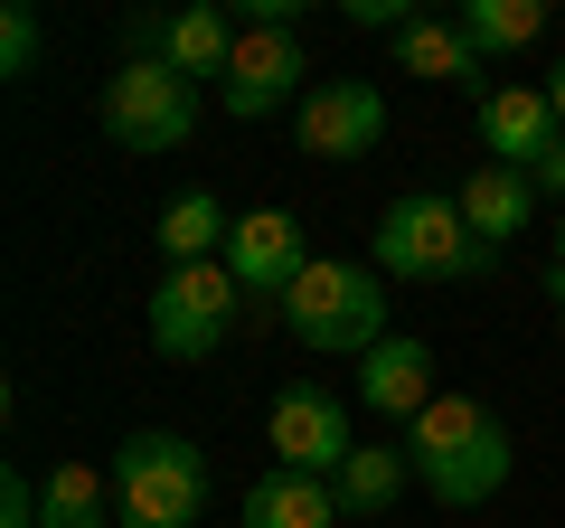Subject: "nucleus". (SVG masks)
<instances>
[{"mask_svg": "<svg viewBox=\"0 0 565 528\" xmlns=\"http://www.w3.org/2000/svg\"><path fill=\"white\" fill-rule=\"evenodd\" d=\"M405 463L444 509H481L509 490V425L481 397H434V406L405 425Z\"/></svg>", "mask_w": 565, "mask_h": 528, "instance_id": "nucleus-1", "label": "nucleus"}, {"mask_svg": "<svg viewBox=\"0 0 565 528\" xmlns=\"http://www.w3.org/2000/svg\"><path fill=\"white\" fill-rule=\"evenodd\" d=\"M274 321L292 330L302 349H330V359H367L377 340H396V330H386V284H377V264H349V255H311V274L282 293Z\"/></svg>", "mask_w": 565, "mask_h": 528, "instance_id": "nucleus-2", "label": "nucleus"}, {"mask_svg": "<svg viewBox=\"0 0 565 528\" xmlns=\"http://www.w3.org/2000/svg\"><path fill=\"white\" fill-rule=\"evenodd\" d=\"M114 509L122 528H199L207 519V453L170 425H141L114 444Z\"/></svg>", "mask_w": 565, "mask_h": 528, "instance_id": "nucleus-3", "label": "nucleus"}, {"mask_svg": "<svg viewBox=\"0 0 565 528\" xmlns=\"http://www.w3.org/2000/svg\"><path fill=\"white\" fill-rule=\"evenodd\" d=\"M367 264H377V274H405V284H471V274L490 264V245L471 236L462 199H434V189H415V199H396V208L377 218Z\"/></svg>", "mask_w": 565, "mask_h": 528, "instance_id": "nucleus-4", "label": "nucleus"}, {"mask_svg": "<svg viewBox=\"0 0 565 528\" xmlns=\"http://www.w3.org/2000/svg\"><path fill=\"white\" fill-rule=\"evenodd\" d=\"M236 274L226 264H170L161 284H151V349H161L170 368H207L226 349V330H236Z\"/></svg>", "mask_w": 565, "mask_h": 528, "instance_id": "nucleus-5", "label": "nucleus"}, {"mask_svg": "<svg viewBox=\"0 0 565 528\" xmlns=\"http://www.w3.org/2000/svg\"><path fill=\"white\" fill-rule=\"evenodd\" d=\"M104 133L122 151H180L199 133V85L180 66H161V57H122L104 76Z\"/></svg>", "mask_w": 565, "mask_h": 528, "instance_id": "nucleus-6", "label": "nucleus"}, {"mask_svg": "<svg viewBox=\"0 0 565 528\" xmlns=\"http://www.w3.org/2000/svg\"><path fill=\"white\" fill-rule=\"evenodd\" d=\"M236 39H245V29L226 20L217 0H189V10H132V20H122V57H161V66H180L189 85H199V76L226 85Z\"/></svg>", "mask_w": 565, "mask_h": 528, "instance_id": "nucleus-7", "label": "nucleus"}, {"mask_svg": "<svg viewBox=\"0 0 565 528\" xmlns=\"http://www.w3.org/2000/svg\"><path fill=\"white\" fill-rule=\"evenodd\" d=\"M292 142L311 161H367L386 142V95L367 76H321L302 104H292Z\"/></svg>", "mask_w": 565, "mask_h": 528, "instance_id": "nucleus-8", "label": "nucleus"}, {"mask_svg": "<svg viewBox=\"0 0 565 528\" xmlns=\"http://www.w3.org/2000/svg\"><path fill=\"white\" fill-rule=\"evenodd\" d=\"M264 434H274V463L282 472H311V482H340V463L359 453L349 406L330 397V387H282L274 415H264Z\"/></svg>", "mask_w": 565, "mask_h": 528, "instance_id": "nucleus-9", "label": "nucleus"}, {"mask_svg": "<svg viewBox=\"0 0 565 528\" xmlns=\"http://www.w3.org/2000/svg\"><path fill=\"white\" fill-rule=\"evenodd\" d=\"M226 274H236L245 303L282 311V293L311 274V245H302V218L292 208H255V218H236V236H226Z\"/></svg>", "mask_w": 565, "mask_h": 528, "instance_id": "nucleus-10", "label": "nucleus"}, {"mask_svg": "<svg viewBox=\"0 0 565 528\" xmlns=\"http://www.w3.org/2000/svg\"><path fill=\"white\" fill-rule=\"evenodd\" d=\"M302 76H311V66H302V39H292V29H245L236 66H226V85H217V104L236 123H274L292 95H311Z\"/></svg>", "mask_w": 565, "mask_h": 528, "instance_id": "nucleus-11", "label": "nucleus"}, {"mask_svg": "<svg viewBox=\"0 0 565 528\" xmlns=\"http://www.w3.org/2000/svg\"><path fill=\"white\" fill-rule=\"evenodd\" d=\"M481 142H490V161H500V170H537L546 151L565 142L546 85H490V95H481Z\"/></svg>", "mask_w": 565, "mask_h": 528, "instance_id": "nucleus-12", "label": "nucleus"}, {"mask_svg": "<svg viewBox=\"0 0 565 528\" xmlns=\"http://www.w3.org/2000/svg\"><path fill=\"white\" fill-rule=\"evenodd\" d=\"M434 397H444V387H434V349H424V340H377V349L359 359V406H367V415L415 425Z\"/></svg>", "mask_w": 565, "mask_h": 528, "instance_id": "nucleus-13", "label": "nucleus"}, {"mask_svg": "<svg viewBox=\"0 0 565 528\" xmlns=\"http://www.w3.org/2000/svg\"><path fill=\"white\" fill-rule=\"evenodd\" d=\"M452 199H462L471 236H481L490 255H500V245L519 236V226H537V180H527V170H500V161H481L462 189H452Z\"/></svg>", "mask_w": 565, "mask_h": 528, "instance_id": "nucleus-14", "label": "nucleus"}, {"mask_svg": "<svg viewBox=\"0 0 565 528\" xmlns=\"http://www.w3.org/2000/svg\"><path fill=\"white\" fill-rule=\"evenodd\" d=\"M396 66L424 85H471V95H490V57L462 39V20H415L396 29Z\"/></svg>", "mask_w": 565, "mask_h": 528, "instance_id": "nucleus-15", "label": "nucleus"}, {"mask_svg": "<svg viewBox=\"0 0 565 528\" xmlns=\"http://www.w3.org/2000/svg\"><path fill=\"white\" fill-rule=\"evenodd\" d=\"M340 482H311V472H264L255 490H245V528H340Z\"/></svg>", "mask_w": 565, "mask_h": 528, "instance_id": "nucleus-16", "label": "nucleus"}, {"mask_svg": "<svg viewBox=\"0 0 565 528\" xmlns=\"http://www.w3.org/2000/svg\"><path fill=\"white\" fill-rule=\"evenodd\" d=\"M226 236H236V218H226L217 189H180L161 208V255L170 264H226Z\"/></svg>", "mask_w": 565, "mask_h": 528, "instance_id": "nucleus-17", "label": "nucleus"}, {"mask_svg": "<svg viewBox=\"0 0 565 528\" xmlns=\"http://www.w3.org/2000/svg\"><path fill=\"white\" fill-rule=\"evenodd\" d=\"M39 528H114V472L95 463L39 472Z\"/></svg>", "mask_w": 565, "mask_h": 528, "instance_id": "nucleus-18", "label": "nucleus"}, {"mask_svg": "<svg viewBox=\"0 0 565 528\" xmlns=\"http://www.w3.org/2000/svg\"><path fill=\"white\" fill-rule=\"evenodd\" d=\"M405 482H415L405 444H359V453L340 463V509H349V519H377V509L405 500Z\"/></svg>", "mask_w": 565, "mask_h": 528, "instance_id": "nucleus-19", "label": "nucleus"}, {"mask_svg": "<svg viewBox=\"0 0 565 528\" xmlns=\"http://www.w3.org/2000/svg\"><path fill=\"white\" fill-rule=\"evenodd\" d=\"M546 29V0H471L462 10V39L481 47V57H509V47H527Z\"/></svg>", "mask_w": 565, "mask_h": 528, "instance_id": "nucleus-20", "label": "nucleus"}, {"mask_svg": "<svg viewBox=\"0 0 565 528\" xmlns=\"http://www.w3.org/2000/svg\"><path fill=\"white\" fill-rule=\"evenodd\" d=\"M29 66H39V10L10 0L0 10V76H29Z\"/></svg>", "mask_w": 565, "mask_h": 528, "instance_id": "nucleus-21", "label": "nucleus"}, {"mask_svg": "<svg viewBox=\"0 0 565 528\" xmlns=\"http://www.w3.org/2000/svg\"><path fill=\"white\" fill-rule=\"evenodd\" d=\"M0 528H39V482H29V472L0 482Z\"/></svg>", "mask_w": 565, "mask_h": 528, "instance_id": "nucleus-22", "label": "nucleus"}, {"mask_svg": "<svg viewBox=\"0 0 565 528\" xmlns=\"http://www.w3.org/2000/svg\"><path fill=\"white\" fill-rule=\"evenodd\" d=\"M527 180H537V199H565V142H556V151H546V161H537V170H527Z\"/></svg>", "mask_w": 565, "mask_h": 528, "instance_id": "nucleus-23", "label": "nucleus"}, {"mask_svg": "<svg viewBox=\"0 0 565 528\" xmlns=\"http://www.w3.org/2000/svg\"><path fill=\"white\" fill-rule=\"evenodd\" d=\"M546 104H556V123H565V57H556V76H546Z\"/></svg>", "mask_w": 565, "mask_h": 528, "instance_id": "nucleus-24", "label": "nucleus"}, {"mask_svg": "<svg viewBox=\"0 0 565 528\" xmlns=\"http://www.w3.org/2000/svg\"><path fill=\"white\" fill-rule=\"evenodd\" d=\"M546 293H556V340H565V274H546Z\"/></svg>", "mask_w": 565, "mask_h": 528, "instance_id": "nucleus-25", "label": "nucleus"}, {"mask_svg": "<svg viewBox=\"0 0 565 528\" xmlns=\"http://www.w3.org/2000/svg\"><path fill=\"white\" fill-rule=\"evenodd\" d=\"M546 274H565V226H556V264H546Z\"/></svg>", "mask_w": 565, "mask_h": 528, "instance_id": "nucleus-26", "label": "nucleus"}]
</instances>
